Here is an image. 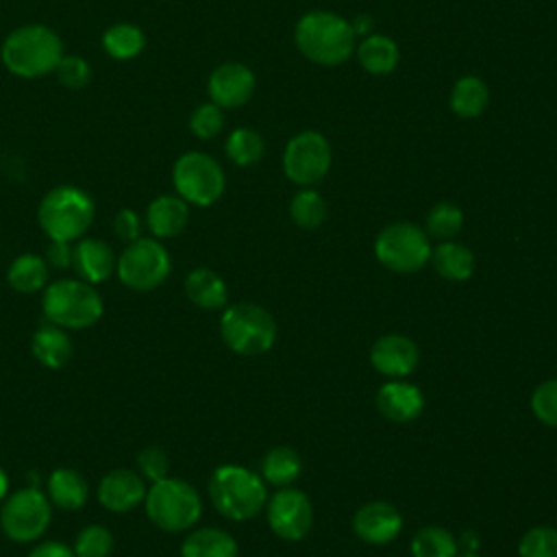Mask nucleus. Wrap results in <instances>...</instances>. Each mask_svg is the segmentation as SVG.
<instances>
[{
	"label": "nucleus",
	"mask_w": 557,
	"mask_h": 557,
	"mask_svg": "<svg viewBox=\"0 0 557 557\" xmlns=\"http://www.w3.org/2000/svg\"><path fill=\"white\" fill-rule=\"evenodd\" d=\"M294 41L302 57L318 65H339L355 52L357 37L348 20L333 11H309L296 28Z\"/></svg>",
	"instance_id": "f257e3e1"
},
{
	"label": "nucleus",
	"mask_w": 557,
	"mask_h": 557,
	"mask_svg": "<svg viewBox=\"0 0 557 557\" xmlns=\"http://www.w3.org/2000/svg\"><path fill=\"white\" fill-rule=\"evenodd\" d=\"M0 57L11 74L39 78L54 72L63 57V41L44 24H26L7 35Z\"/></svg>",
	"instance_id": "f03ea898"
},
{
	"label": "nucleus",
	"mask_w": 557,
	"mask_h": 557,
	"mask_svg": "<svg viewBox=\"0 0 557 557\" xmlns=\"http://www.w3.org/2000/svg\"><path fill=\"white\" fill-rule=\"evenodd\" d=\"M209 498L218 513L228 520L244 522L255 518L268 503L265 481L252 470L224 463L209 479Z\"/></svg>",
	"instance_id": "7ed1b4c3"
},
{
	"label": "nucleus",
	"mask_w": 557,
	"mask_h": 557,
	"mask_svg": "<svg viewBox=\"0 0 557 557\" xmlns=\"http://www.w3.org/2000/svg\"><path fill=\"white\" fill-rule=\"evenodd\" d=\"M41 305L48 322L70 331L94 326L104 311L102 296L83 278H59L46 285Z\"/></svg>",
	"instance_id": "20e7f679"
},
{
	"label": "nucleus",
	"mask_w": 557,
	"mask_h": 557,
	"mask_svg": "<svg viewBox=\"0 0 557 557\" xmlns=\"http://www.w3.org/2000/svg\"><path fill=\"white\" fill-rule=\"evenodd\" d=\"M37 220L44 233L50 239L76 242L81 239L94 222V202L91 198L74 187L61 185L50 189L37 209Z\"/></svg>",
	"instance_id": "39448f33"
},
{
	"label": "nucleus",
	"mask_w": 557,
	"mask_h": 557,
	"mask_svg": "<svg viewBox=\"0 0 557 557\" xmlns=\"http://www.w3.org/2000/svg\"><path fill=\"white\" fill-rule=\"evenodd\" d=\"M144 503L152 524L168 533L191 529L202 513V500L196 487L174 476H165L152 483Z\"/></svg>",
	"instance_id": "423d86ee"
},
{
	"label": "nucleus",
	"mask_w": 557,
	"mask_h": 557,
	"mask_svg": "<svg viewBox=\"0 0 557 557\" xmlns=\"http://www.w3.org/2000/svg\"><path fill=\"white\" fill-rule=\"evenodd\" d=\"M220 335L233 352L257 357L274 346L276 322L261 305L237 302L224 309L220 318Z\"/></svg>",
	"instance_id": "0eeeda50"
},
{
	"label": "nucleus",
	"mask_w": 557,
	"mask_h": 557,
	"mask_svg": "<svg viewBox=\"0 0 557 557\" xmlns=\"http://www.w3.org/2000/svg\"><path fill=\"white\" fill-rule=\"evenodd\" d=\"M431 244L424 228L411 222L387 224L374 239V255L381 265L398 274H411L431 259Z\"/></svg>",
	"instance_id": "6e6552de"
},
{
	"label": "nucleus",
	"mask_w": 557,
	"mask_h": 557,
	"mask_svg": "<svg viewBox=\"0 0 557 557\" xmlns=\"http://www.w3.org/2000/svg\"><path fill=\"white\" fill-rule=\"evenodd\" d=\"M172 181L176 194L187 202V205H198V207H209L213 205L226 185L222 165L209 157L207 152H185L176 159L174 170H172Z\"/></svg>",
	"instance_id": "1a4fd4ad"
},
{
	"label": "nucleus",
	"mask_w": 557,
	"mask_h": 557,
	"mask_svg": "<svg viewBox=\"0 0 557 557\" xmlns=\"http://www.w3.org/2000/svg\"><path fill=\"white\" fill-rule=\"evenodd\" d=\"M115 274L133 292H150L170 274V255L159 239L137 237L117 257Z\"/></svg>",
	"instance_id": "9d476101"
},
{
	"label": "nucleus",
	"mask_w": 557,
	"mask_h": 557,
	"mask_svg": "<svg viewBox=\"0 0 557 557\" xmlns=\"http://www.w3.org/2000/svg\"><path fill=\"white\" fill-rule=\"evenodd\" d=\"M52 518V503L35 487L17 490L2 500L0 524L9 540L26 544L44 535Z\"/></svg>",
	"instance_id": "9b49d317"
},
{
	"label": "nucleus",
	"mask_w": 557,
	"mask_h": 557,
	"mask_svg": "<svg viewBox=\"0 0 557 557\" xmlns=\"http://www.w3.org/2000/svg\"><path fill=\"white\" fill-rule=\"evenodd\" d=\"M331 168V146L326 137L318 131H302L294 135L283 150V172L285 176L300 185H315L326 176Z\"/></svg>",
	"instance_id": "f8f14e48"
},
{
	"label": "nucleus",
	"mask_w": 557,
	"mask_h": 557,
	"mask_svg": "<svg viewBox=\"0 0 557 557\" xmlns=\"http://www.w3.org/2000/svg\"><path fill=\"white\" fill-rule=\"evenodd\" d=\"M265 518L270 529L287 542L302 540L313 524V507L305 492L281 487L265 503Z\"/></svg>",
	"instance_id": "ddd939ff"
},
{
	"label": "nucleus",
	"mask_w": 557,
	"mask_h": 557,
	"mask_svg": "<svg viewBox=\"0 0 557 557\" xmlns=\"http://www.w3.org/2000/svg\"><path fill=\"white\" fill-rule=\"evenodd\" d=\"M352 531L366 544L383 546L400 535L403 516L387 500H370L355 511Z\"/></svg>",
	"instance_id": "4468645a"
},
{
	"label": "nucleus",
	"mask_w": 557,
	"mask_h": 557,
	"mask_svg": "<svg viewBox=\"0 0 557 557\" xmlns=\"http://www.w3.org/2000/svg\"><path fill=\"white\" fill-rule=\"evenodd\" d=\"M420 352L413 339L400 333L381 335L370 348V363L387 379H405L416 370Z\"/></svg>",
	"instance_id": "2eb2a0df"
},
{
	"label": "nucleus",
	"mask_w": 557,
	"mask_h": 557,
	"mask_svg": "<svg viewBox=\"0 0 557 557\" xmlns=\"http://www.w3.org/2000/svg\"><path fill=\"white\" fill-rule=\"evenodd\" d=\"M209 98L222 109H235L250 100L255 91V74L237 61L218 65L209 76Z\"/></svg>",
	"instance_id": "dca6fc26"
},
{
	"label": "nucleus",
	"mask_w": 557,
	"mask_h": 557,
	"mask_svg": "<svg viewBox=\"0 0 557 557\" xmlns=\"http://www.w3.org/2000/svg\"><path fill=\"white\" fill-rule=\"evenodd\" d=\"M146 479L128 468L107 472L98 483V500L113 513L133 511L146 498Z\"/></svg>",
	"instance_id": "f3484780"
},
{
	"label": "nucleus",
	"mask_w": 557,
	"mask_h": 557,
	"mask_svg": "<svg viewBox=\"0 0 557 557\" xmlns=\"http://www.w3.org/2000/svg\"><path fill=\"white\" fill-rule=\"evenodd\" d=\"M376 409L389 422L405 424L420 418V413L424 411V394L418 385L409 381L389 379L376 392Z\"/></svg>",
	"instance_id": "a211bd4d"
},
{
	"label": "nucleus",
	"mask_w": 557,
	"mask_h": 557,
	"mask_svg": "<svg viewBox=\"0 0 557 557\" xmlns=\"http://www.w3.org/2000/svg\"><path fill=\"white\" fill-rule=\"evenodd\" d=\"M117 265V257L113 248L96 237H81L78 244L72 248V268L76 270L78 278L87 283H102L107 281Z\"/></svg>",
	"instance_id": "6ab92c4d"
},
{
	"label": "nucleus",
	"mask_w": 557,
	"mask_h": 557,
	"mask_svg": "<svg viewBox=\"0 0 557 557\" xmlns=\"http://www.w3.org/2000/svg\"><path fill=\"white\" fill-rule=\"evenodd\" d=\"M187 222H189V207L178 194L176 196L163 194L148 205L146 224L157 239L176 237L178 233L185 231Z\"/></svg>",
	"instance_id": "aec40b11"
},
{
	"label": "nucleus",
	"mask_w": 557,
	"mask_h": 557,
	"mask_svg": "<svg viewBox=\"0 0 557 557\" xmlns=\"http://www.w3.org/2000/svg\"><path fill=\"white\" fill-rule=\"evenodd\" d=\"M185 296L200 309L215 311L222 309L228 300V289L224 278L209 270V268H196L185 278Z\"/></svg>",
	"instance_id": "412c9836"
},
{
	"label": "nucleus",
	"mask_w": 557,
	"mask_h": 557,
	"mask_svg": "<svg viewBox=\"0 0 557 557\" xmlns=\"http://www.w3.org/2000/svg\"><path fill=\"white\" fill-rule=\"evenodd\" d=\"M30 350H33V357L46 366V368H63L70 357H72V342L65 333V329L48 322L44 326H39L35 333H33V339H30Z\"/></svg>",
	"instance_id": "4be33fe9"
},
{
	"label": "nucleus",
	"mask_w": 557,
	"mask_h": 557,
	"mask_svg": "<svg viewBox=\"0 0 557 557\" xmlns=\"http://www.w3.org/2000/svg\"><path fill=\"white\" fill-rule=\"evenodd\" d=\"M46 496L54 507H59L63 511H74L87 503L89 487L78 470L57 468L48 476V494Z\"/></svg>",
	"instance_id": "5701e85b"
},
{
	"label": "nucleus",
	"mask_w": 557,
	"mask_h": 557,
	"mask_svg": "<svg viewBox=\"0 0 557 557\" xmlns=\"http://www.w3.org/2000/svg\"><path fill=\"white\" fill-rule=\"evenodd\" d=\"M357 59H359V65L368 74L385 76L396 70L400 52H398L396 41H392L389 37L370 33V35L361 37V41L357 46Z\"/></svg>",
	"instance_id": "b1692460"
},
{
	"label": "nucleus",
	"mask_w": 557,
	"mask_h": 557,
	"mask_svg": "<svg viewBox=\"0 0 557 557\" xmlns=\"http://www.w3.org/2000/svg\"><path fill=\"white\" fill-rule=\"evenodd\" d=\"M431 261L435 272L446 281H468L474 272V255L466 244L446 239L435 250H431Z\"/></svg>",
	"instance_id": "393cba45"
},
{
	"label": "nucleus",
	"mask_w": 557,
	"mask_h": 557,
	"mask_svg": "<svg viewBox=\"0 0 557 557\" xmlns=\"http://www.w3.org/2000/svg\"><path fill=\"white\" fill-rule=\"evenodd\" d=\"M181 557H237V542L222 529H196L183 540Z\"/></svg>",
	"instance_id": "a878e982"
},
{
	"label": "nucleus",
	"mask_w": 557,
	"mask_h": 557,
	"mask_svg": "<svg viewBox=\"0 0 557 557\" xmlns=\"http://www.w3.org/2000/svg\"><path fill=\"white\" fill-rule=\"evenodd\" d=\"M490 102V89L483 78L468 74L455 81L450 89V109L459 117H476Z\"/></svg>",
	"instance_id": "bb28decb"
},
{
	"label": "nucleus",
	"mask_w": 557,
	"mask_h": 557,
	"mask_svg": "<svg viewBox=\"0 0 557 557\" xmlns=\"http://www.w3.org/2000/svg\"><path fill=\"white\" fill-rule=\"evenodd\" d=\"M48 263L37 255H20L7 270L9 285L20 294H35L48 285Z\"/></svg>",
	"instance_id": "cd10ccee"
},
{
	"label": "nucleus",
	"mask_w": 557,
	"mask_h": 557,
	"mask_svg": "<svg viewBox=\"0 0 557 557\" xmlns=\"http://www.w3.org/2000/svg\"><path fill=\"white\" fill-rule=\"evenodd\" d=\"M302 472L300 455L289 446H276L261 461V476L276 487H289Z\"/></svg>",
	"instance_id": "c85d7f7f"
},
{
	"label": "nucleus",
	"mask_w": 557,
	"mask_h": 557,
	"mask_svg": "<svg viewBox=\"0 0 557 557\" xmlns=\"http://www.w3.org/2000/svg\"><path fill=\"white\" fill-rule=\"evenodd\" d=\"M411 557H457V540L444 527H422L411 537Z\"/></svg>",
	"instance_id": "c756f323"
},
{
	"label": "nucleus",
	"mask_w": 557,
	"mask_h": 557,
	"mask_svg": "<svg viewBox=\"0 0 557 557\" xmlns=\"http://www.w3.org/2000/svg\"><path fill=\"white\" fill-rule=\"evenodd\" d=\"M144 44H146V39H144L141 28L135 24H126V22L109 26L102 35V46H104L107 54L113 59H120V61L137 57L144 50Z\"/></svg>",
	"instance_id": "7c9ffc66"
},
{
	"label": "nucleus",
	"mask_w": 557,
	"mask_h": 557,
	"mask_svg": "<svg viewBox=\"0 0 557 557\" xmlns=\"http://www.w3.org/2000/svg\"><path fill=\"white\" fill-rule=\"evenodd\" d=\"M289 215L300 228H318L326 218V202L315 189L302 187L289 200Z\"/></svg>",
	"instance_id": "2f4dec72"
},
{
	"label": "nucleus",
	"mask_w": 557,
	"mask_h": 557,
	"mask_svg": "<svg viewBox=\"0 0 557 557\" xmlns=\"http://www.w3.org/2000/svg\"><path fill=\"white\" fill-rule=\"evenodd\" d=\"M224 150H226V157L235 163V165H252L257 163L261 157H263V150H265V144H263V137L252 131V128H235L226 144H224Z\"/></svg>",
	"instance_id": "473e14b6"
},
{
	"label": "nucleus",
	"mask_w": 557,
	"mask_h": 557,
	"mask_svg": "<svg viewBox=\"0 0 557 557\" xmlns=\"http://www.w3.org/2000/svg\"><path fill=\"white\" fill-rule=\"evenodd\" d=\"M424 231L426 235L440 239V242H446V239H453L461 226H463V211L455 205V202H437L431 207V211L426 213V220H424Z\"/></svg>",
	"instance_id": "72a5a7b5"
},
{
	"label": "nucleus",
	"mask_w": 557,
	"mask_h": 557,
	"mask_svg": "<svg viewBox=\"0 0 557 557\" xmlns=\"http://www.w3.org/2000/svg\"><path fill=\"white\" fill-rule=\"evenodd\" d=\"M72 550L76 557H109L113 550V535L102 524H89L81 529Z\"/></svg>",
	"instance_id": "f704fd0d"
},
{
	"label": "nucleus",
	"mask_w": 557,
	"mask_h": 557,
	"mask_svg": "<svg viewBox=\"0 0 557 557\" xmlns=\"http://www.w3.org/2000/svg\"><path fill=\"white\" fill-rule=\"evenodd\" d=\"M520 557H557V529L553 527H533L529 529L518 544Z\"/></svg>",
	"instance_id": "c9c22d12"
},
{
	"label": "nucleus",
	"mask_w": 557,
	"mask_h": 557,
	"mask_svg": "<svg viewBox=\"0 0 557 557\" xmlns=\"http://www.w3.org/2000/svg\"><path fill=\"white\" fill-rule=\"evenodd\" d=\"M222 126H224V113H222V107H218L215 102L198 104L189 115V131L200 139L215 137L222 131Z\"/></svg>",
	"instance_id": "e433bc0d"
},
{
	"label": "nucleus",
	"mask_w": 557,
	"mask_h": 557,
	"mask_svg": "<svg viewBox=\"0 0 557 557\" xmlns=\"http://www.w3.org/2000/svg\"><path fill=\"white\" fill-rule=\"evenodd\" d=\"M531 411L540 422L557 429V379H548L533 389Z\"/></svg>",
	"instance_id": "4c0bfd02"
},
{
	"label": "nucleus",
	"mask_w": 557,
	"mask_h": 557,
	"mask_svg": "<svg viewBox=\"0 0 557 557\" xmlns=\"http://www.w3.org/2000/svg\"><path fill=\"white\" fill-rule=\"evenodd\" d=\"M54 74L63 87L83 89L91 78V67L78 54H63L54 67Z\"/></svg>",
	"instance_id": "58836bf2"
},
{
	"label": "nucleus",
	"mask_w": 557,
	"mask_h": 557,
	"mask_svg": "<svg viewBox=\"0 0 557 557\" xmlns=\"http://www.w3.org/2000/svg\"><path fill=\"white\" fill-rule=\"evenodd\" d=\"M137 468H139V474L150 481V483H157L161 479L168 476L170 472V459L165 455L163 448L159 446H146L137 453Z\"/></svg>",
	"instance_id": "ea45409f"
},
{
	"label": "nucleus",
	"mask_w": 557,
	"mask_h": 557,
	"mask_svg": "<svg viewBox=\"0 0 557 557\" xmlns=\"http://www.w3.org/2000/svg\"><path fill=\"white\" fill-rule=\"evenodd\" d=\"M113 233L122 242H126V244L135 242L137 237H141V220H139V215L133 209L117 211L115 218H113Z\"/></svg>",
	"instance_id": "a19ab883"
},
{
	"label": "nucleus",
	"mask_w": 557,
	"mask_h": 557,
	"mask_svg": "<svg viewBox=\"0 0 557 557\" xmlns=\"http://www.w3.org/2000/svg\"><path fill=\"white\" fill-rule=\"evenodd\" d=\"M44 261L48 263V268H54V270H65L67 265H72V246H70V242L50 239Z\"/></svg>",
	"instance_id": "79ce46f5"
},
{
	"label": "nucleus",
	"mask_w": 557,
	"mask_h": 557,
	"mask_svg": "<svg viewBox=\"0 0 557 557\" xmlns=\"http://www.w3.org/2000/svg\"><path fill=\"white\" fill-rule=\"evenodd\" d=\"M28 557H76L74 550L63 542H44L35 546Z\"/></svg>",
	"instance_id": "37998d69"
},
{
	"label": "nucleus",
	"mask_w": 557,
	"mask_h": 557,
	"mask_svg": "<svg viewBox=\"0 0 557 557\" xmlns=\"http://www.w3.org/2000/svg\"><path fill=\"white\" fill-rule=\"evenodd\" d=\"M350 26H352L355 37H366V35H370V33H372L374 22H372V17H370V15H357V17L350 22Z\"/></svg>",
	"instance_id": "c03bdc74"
},
{
	"label": "nucleus",
	"mask_w": 557,
	"mask_h": 557,
	"mask_svg": "<svg viewBox=\"0 0 557 557\" xmlns=\"http://www.w3.org/2000/svg\"><path fill=\"white\" fill-rule=\"evenodd\" d=\"M7 490H9V479H7V472L0 468V503L7 498Z\"/></svg>",
	"instance_id": "a18cd8bd"
},
{
	"label": "nucleus",
	"mask_w": 557,
	"mask_h": 557,
	"mask_svg": "<svg viewBox=\"0 0 557 557\" xmlns=\"http://www.w3.org/2000/svg\"><path fill=\"white\" fill-rule=\"evenodd\" d=\"M457 557H479V555H474V553H466V555H457Z\"/></svg>",
	"instance_id": "49530a36"
}]
</instances>
